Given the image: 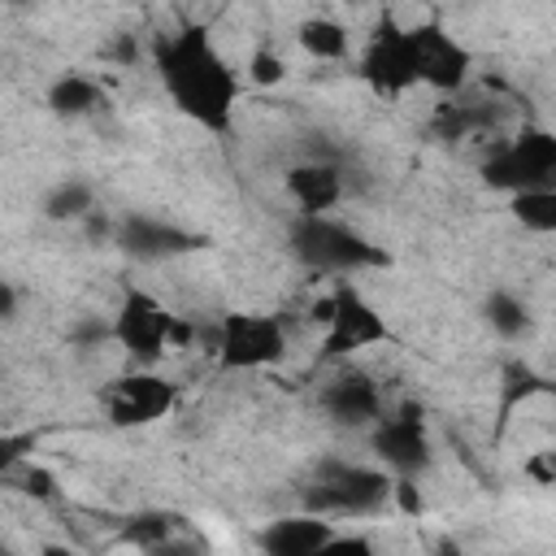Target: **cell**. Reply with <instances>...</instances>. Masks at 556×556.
Masks as SVG:
<instances>
[{
  "label": "cell",
  "instance_id": "obj_24",
  "mask_svg": "<svg viewBox=\"0 0 556 556\" xmlns=\"http://www.w3.org/2000/svg\"><path fill=\"white\" fill-rule=\"evenodd\" d=\"M126 539L139 547H161L169 539V517H135L126 526Z\"/></svg>",
  "mask_w": 556,
  "mask_h": 556
},
{
  "label": "cell",
  "instance_id": "obj_17",
  "mask_svg": "<svg viewBox=\"0 0 556 556\" xmlns=\"http://www.w3.org/2000/svg\"><path fill=\"white\" fill-rule=\"evenodd\" d=\"M48 109L56 113V117H83V113H91V109H100V87L87 78V74H61L52 87H48Z\"/></svg>",
  "mask_w": 556,
  "mask_h": 556
},
{
  "label": "cell",
  "instance_id": "obj_4",
  "mask_svg": "<svg viewBox=\"0 0 556 556\" xmlns=\"http://www.w3.org/2000/svg\"><path fill=\"white\" fill-rule=\"evenodd\" d=\"M552 178H556V135L539 126L513 135L482 161V182L508 195L526 187H552Z\"/></svg>",
  "mask_w": 556,
  "mask_h": 556
},
{
  "label": "cell",
  "instance_id": "obj_23",
  "mask_svg": "<svg viewBox=\"0 0 556 556\" xmlns=\"http://www.w3.org/2000/svg\"><path fill=\"white\" fill-rule=\"evenodd\" d=\"M30 452H35V434H30V430L0 434V478H9L17 465H26Z\"/></svg>",
  "mask_w": 556,
  "mask_h": 556
},
{
  "label": "cell",
  "instance_id": "obj_26",
  "mask_svg": "<svg viewBox=\"0 0 556 556\" xmlns=\"http://www.w3.org/2000/svg\"><path fill=\"white\" fill-rule=\"evenodd\" d=\"M22 491L35 495V500H52L56 495V478L48 469H39V465H26L22 469Z\"/></svg>",
  "mask_w": 556,
  "mask_h": 556
},
{
  "label": "cell",
  "instance_id": "obj_11",
  "mask_svg": "<svg viewBox=\"0 0 556 556\" xmlns=\"http://www.w3.org/2000/svg\"><path fill=\"white\" fill-rule=\"evenodd\" d=\"M413 35V52H417V78L434 91H460L465 78H469V48L460 39H452L443 30V22H417L408 26Z\"/></svg>",
  "mask_w": 556,
  "mask_h": 556
},
{
  "label": "cell",
  "instance_id": "obj_20",
  "mask_svg": "<svg viewBox=\"0 0 556 556\" xmlns=\"http://www.w3.org/2000/svg\"><path fill=\"white\" fill-rule=\"evenodd\" d=\"M96 208V195L83 178H61L48 195H43V217L48 222H83Z\"/></svg>",
  "mask_w": 556,
  "mask_h": 556
},
{
  "label": "cell",
  "instance_id": "obj_8",
  "mask_svg": "<svg viewBox=\"0 0 556 556\" xmlns=\"http://www.w3.org/2000/svg\"><path fill=\"white\" fill-rule=\"evenodd\" d=\"M374 456L382 460L387 473L395 478H417L421 469H430V434H426V417L421 404H400L395 413L382 408V417L374 421Z\"/></svg>",
  "mask_w": 556,
  "mask_h": 556
},
{
  "label": "cell",
  "instance_id": "obj_25",
  "mask_svg": "<svg viewBox=\"0 0 556 556\" xmlns=\"http://www.w3.org/2000/svg\"><path fill=\"white\" fill-rule=\"evenodd\" d=\"M70 339L78 343V348H96V343H104V339H113V326L104 321V317H83L74 330H70Z\"/></svg>",
  "mask_w": 556,
  "mask_h": 556
},
{
  "label": "cell",
  "instance_id": "obj_31",
  "mask_svg": "<svg viewBox=\"0 0 556 556\" xmlns=\"http://www.w3.org/2000/svg\"><path fill=\"white\" fill-rule=\"evenodd\" d=\"M330 308H334V295H321V300L308 308V317H313L317 326H326V321H330Z\"/></svg>",
  "mask_w": 556,
  "mask_h": 556
},
{
  "label": "cell",
  "instance_id": "obj_5",
  "mask_svg": "<svg viewBox=\"0 0 556 556\" xmlns=\"http://www.w3.org/2000/svg\"><path fill=\"white\" fill-rule=\"evenodd\" d=\"M169 308L143 291V287H130L113 313V343L126 352L130 365L139 369H156L165 356H169Z\"/></svg>",
  "mask_w": 556,
  "mask_h": 556
},
{
  "label": "cell",
  "instance_id": "obj_19",
  "mask_svg": "<svg viewBox=\"0 0 556 556\" xmlns=\"http://www.w3.org/2000/svg\"><path fill=\"white\" fill-rule=\"evenodd\" d=\"M513 217L521 222V230L530 235H552L556 230V187H526L508 195Z\"/></svg>",
  "mask_w": 556,
  "mask_h": 556
},
{
  "label": "cell",
  "instance_id": "obj_13",
  "mask_svg": "<svg viewBox=\"0 0 556 556\" xmlns=\"http://www.w3.org/2000/svg\"><path fill=\"white\" fill-rule=\"evenodd\" d=\"M330 539H334V521L321 513L278 517L256 534L261 552H269V556H321Z\"/></svg>",
  "mask_w": 556,
  "mask_h": 556
},
{
  "label": "cell",
  "instance_id": "obj_28",
  "mask_svg": "<svg viewBox=\"0 0 556 556\" xmlns=\"http://www.w3.org/2000/svg\"><path fill=\"white\" fill-rule=\"evenodd\" d=\"M521 469L534 478V486H552V482H556V460H552V452H534Z\"/></svg>",
  "mask_w": 556,
  "mask_h": 556
},
{
  "label": "cell",
  "instance_id": "obj_12",
  "mask_svg": "<svg viewBox=\"0 0 556 556\" xmlns=\"http://www.w3.org/2000/svg\"><path fill=\"white\" fill-rule=\"evenodd\" d=\"M113 243L135 256V261H169V256H182V252H195L204 248L208 239L204 235H191L182 226H169V222H156V217H143V213H130L113 226Z\"/></svg>",
  "mask_w": 556,
  "mask_h": 556
},
{
  "label": "cell",
  "instance_id": "obj_21",
  "mask_svg": "<svg viewBox=\"0 0 556 556\" xmlns=\"http://www.w3.org/2000/svg\"><path fill=\"white\" fill-rule=\"evenodd\" d=\"M547 391V382L526 365V361H513L508 369H504V395H500V421H508V413L517 408V404H526L530 395H543Z\"/></svg>",
  "mask_w": 556,
  "mask_h": 556
},
{
  "label": "cell",
  "instance_id": "obj_10",
  "mask_svg": "<svg viewBox=\"0 0 556 556\" xmlns=\"http://www.w3.org/2000/svg\"><path fill=\"white\" fill-rule=\"evenodd\" d=\"M334 308H330V321H326V356H352V352H365L374 343H387L391 339V326L387 317L356 291V287H334Z\"/></svg>",
  "mask_w": 556,
  "mask_h": 556
},
{
  "label": "cell",
  "instance_id": "obj_3",
  "mask_svg": "<svg viewBox=\"0 0 556 556\" xmlns=\"http://www.w3.org/2000/svg\"><path fill=\"white\" fill-rule=\"evenodd\" d=\"M391 500V473L348 460H321L304 486V508L321 517H369Z\"/></svg>",
  "mask_w": 556,
  "mask_h": 556
},
{
  "label": "cell",
  "instance_id": "obj_7",
  "mask_svg": "<svg viewBox=\"0 0 556 556\" xmlns=\"http://www.w3.org/2000/svg\"><path fill=\"white\" fill-rule=\"evenodd\" d=\"M361 78L378 100H400L404 91H413L417 78V52H413V35L408 26H395L391 17H382L369 35V48L361 56Z\"/></svg>",
  "mask_w": 556,
  "mask_h": 556
},
{
  "label": "cell",
  "instance_id": "obj_1",
  "mask_svg": "<svg viewBox=\"0 0 556 556\" xmlns=\"http://www.w3.org/2000/svg\"><path fill=\"white\" fill-rule=\"evenodd\" d=\"M152 65L174 109L208 135H226L239 104V74L204 26H182L152 39Z\"/></svg>",
  "mask_w": 556,
  "mask_h": 556
},
{
  "label": "cell",
  "instance_id": "obj_30",
  "mask_svg": "<svg viewBox=\"0 0 556 556\" xmlns=\"http://www.w3.org/2000/svg\"><path fill=\"white\" fill-rule=\"evenodd\" d=\"M9 317H17V291L0 278V321H9Z\"/></svg>",
  "mask_w": 556,
  "mask_h": 556
},
{
  "label": "cell",
  "instance_id": "obj_29",
  "mask_svg": "<svg viewBox=\"0 0 556 556\" xmlns=\"http://www.w3.org/2000/svg\"><path fill=\"white\" fill-rule=\"evenodd\" d=\"M191 334H195L191 321H182V317L174 313V317H169V352H182V348L191 343Z\"/></svg>",
  "mask_w": 556,
  "mask_h": 556
},
{
  "label": "cell",
  "instance_id": "obj_9",
  "mask_svg": "<svg viewBox=\"0 0 556 556\" xmlns=\"http://www.w3.org/2000/svg\"><path fill=\"white\" fill-rule=\"evenodd\" d=\"M174 400H178V391L169 378H161L152 369H130L104 391V417L122 430H135V426L161 421L174 408Z\"/></svg>",
  "mask_w": 556,
  "mask_h": 556
},
{
  "label": "cell",
  "instance_id": "obj_15",
  "mask_svg": "<svg viewBox=\"0 0 556 556\" xmlns=\"http://www.w3.org/2000/svg\"><path fill=\"white\" fill-rule=\"evenodd\" d=\"M282 187L300 213H330L343 200V169L330 161H300L287 169Z\"/></svg>",
  "mask_w": 556,
  "mask_h": 556
},
{
  "label": "cell",
  "instance_id": "obj_6",
  "mask_svg": "<svg viewBox=\"0 0 556 556\" xmlns=\"http://www.w3.org/2000/svg\"><path fill=\"white\" fill-rule=\"evenodd\" d=\"M287 356V330L269 313H226L217 321V365L230 374L269 369Z\"/></svg>",
  "mask_w": 556,
  "mask_h": 556
},
{
  "label": "cell",
  "instance_id": "obj_27",
  "mask_svg": "<svg viewBox=\"0 0 556 556\" xmlns=\"http://www.w3.org/2000/svg\"><path fill=\"white\" fill-rule=\"evenodd\" d=\"M391 500L408 513V517H417L421 508H426V500L417 495V486H413V478H391Z\"/></svg>",
  "mask_w": 556,
  "mask_h": 556
},
{
  "label": "cell",
  "instance_id": "obj_32",
  "mask_svg": "<svg viewBox=\"0 0 556 556\" xmlns=\"http://www.w3.org/2000/svg\"><path fill=\"white\" fill-rule=\"evenodd\" d=\"M9 4H30V0H9Z\"/></svg>",
  "mask_w": 556,
  "mask_h": 556
},
{
  "label": "cell",
  "instance_id": "obj_22",
  "mask_svg": "<svg viewBox=\"0 0 556 556\" xmlns=\"http://www.w3.org/2000/svg\"><path fill=\"white\" fill-rule=\"evenodd\" d=\"M287 78V61L274 52V48H256L252 56H248V83H256V87H278Z\"/></svg>",
  "mask_w": 556,
  "mask_h": 556
},
{
  "label": "cell",
  "instance_id": "obj_2",
  "mask_svg": "<svg viewBox=\"0 0 556 556\" xmlns=\"http://www.w3.org/2000/svg\"><path fill=\"white\" fill-rule=\"evenodd\" d=\"M287 243L295 261L313 274H361L387 265V252L369 243L361 230L326 217V213H300L287 230Z\"/></svg>",
  "mask_w": 556,
  "mask_h": 556
},
{
  "label": "cell",
  "instance_id": "obj_14",
  "mask_svg": "<svg viewBox=\"0 0 556 556\" xmlns=\"http://www.w3.org/2000/svg\"><path fill=\"white\" fill-rule=\"evenodd\" d=\"M321 408L339 426H374L382 417V391L365 374H339L321 387Z\"/></svg>",
  "mask_w": 556,
  "mask_h": 556
},
{
  "label": "cell",
  "instance_id": "obj_18",
  "mask_svg": "<svg viewBox=\"0 0 556 556\" xmlns=\"http://www.w3.org/2000/svg\"><path fill=\"white\" fill-rule=\"evenodd\" d=\"M295 43L313 56V61H339L343 52H348V30H343V22H334V17H304L300 26H295Z\"/></svg>",
  "mask_w": 556,
  "mask_h": 556
},
{
  "label": "cell",
  "instance_id": "obj_16",
  "mask_svg": "<svg viewBox=\"0 0 556 556\" xmlns=\"http://www.w3.org/2000/svg\"><path fill=\"white\" fill-rule=\"evenodd\" d=\"M482 317H486V326L500 334V339H521V334H530V304L517 295V291H504V287H495V291H486V300H482Z\"/></svg>",
  "mask_w": 556,
  "mask_h": 556
}]
</instances>
